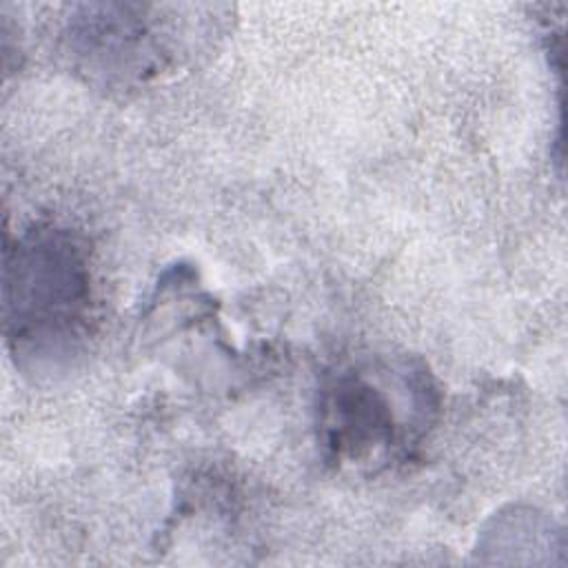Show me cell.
<instances>
[{
  "mask_svg": "<svg viewBox=\"0 0 568 568\" xmlns=\"http://www.w3.org/2000/svg\"><path fill=\"white\" fill-rule=\"evenodd\" d=\"M91 320L89 251L80 235L36 226L4 251V335L16 362L36 373L67 364Z\"/></svg>",
  "mask_w": 568,
  "mask_h": 568,
  "instance_id": "obj_1",
  "label": "cell"
},
{
  "mask_svg": "<svg viewBox=\"0 0 568 568\" xmlns=\"http://www.w3.org/2000/svg\"><path fill=\"white\" fill-rule=\"evenodd\" d=\"M422 371L410 366H353L337 371L320 397V439L331 462L375 466L390 459L417 437L430 399Z\"/></svg>",
  "mask_w": 568,
  "mask_h": 568,
  "instance_id": "obj_2",
  "label": "cell"
}]
</instances>
